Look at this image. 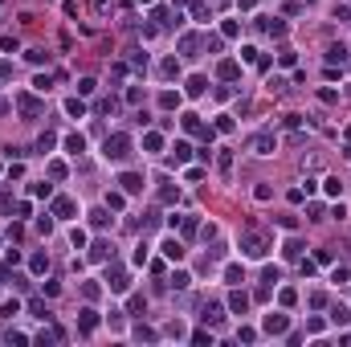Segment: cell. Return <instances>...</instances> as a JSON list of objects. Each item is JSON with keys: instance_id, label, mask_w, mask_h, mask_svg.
I'll return each mask as SVG.
<instances>
[{"instance_id": "cell-42", "label": "cell", "mask_w": 351, "mask_h": 347, "mask_svg": "<svg viewBox=\"0 0 351 347\" xmlns=\"http://www.w3.org/2000/svg\"><path fill=\"white\" fill-rule=\"evenodd\" d=\"M13 74V66H9V61H0V78H9Z\"/></svg>"}, {"instance_id": "cell-19", "label": "cell", "mask_w": 351, "mask_h": 347, "mask_svg": "<svg viewBox=\"0 0 351 347\" xmlns=\"http://www.w3.org/2000/svg\"><path fill=\"white\" fill-rule=\"evenodd\" d=\"M127 204V192H106V208H123Z\"/></svg>"}, {"instance_id": "cell-40", "label": "cell", "mask_w": 351, "mask_h": 347, "mask_svg": "<svg viewBox=\"0 0 351 347\" xmlns=\"http://www.w3.org/2000/svg\"><path fill=\"white\" fill-rule=\"evenodd\" d=\"M225 278H229V282H241L245 274H241V266H229V270H225Z\"/></svg>"}, {"instance_id": "cell-6", "label": "cell", "mask_w": 351, "mask_h": 347, "mask_svg": "<svg viewBox=\"0 0 351 347\" xmlns=\"http://www.w3.org/2000/svg\"><path fill=\"white\" fill-rule=\"evenodd\" d=\"M119 184H123V192H127V196L143 192V176H135V172H123V180H119Z\"/></svg>"}, {"instance_id": "cell-25", "label": "cell", "mask_w": 351, "mask_h": 347, "mask_svg": "<svg viewBox=\"0 0 351 347\" xmlns=\"http://www.w3.org/2000/svg\"><path fill=\"white\" fill-rule=\"evenodd\" d=\"M49 270V258L45 254H33V274H45Z\"/></svg>"}, {"instance_id": "cell-5", "label": "cell", "mask_w": 351, "mask_h": 347, "mask_svg": "<svg viewBox=\"0 0 351 347\" xmlns=\"http://www.w3.org/2000/svg\"><path fill=\"white\" fill-rule=\"evenodd\" d=\"M249 151H253V155H270V151H274V135H253V139H249Z\"/></svg>"}, {"instance_id": "cell-31", "label": "cell", "mask_w": 351, "mask_h": 347, "mask_svg": "<svg viewBox=\"0 0 351 347\" xmlns=\"http://www.w3.org/2000/svg\"><path fill=\"white\" fill-rule=\"evenodd\" d=\"M82 298L94 302V298H98V286H94V282H86V286H82Z\"/></svg>"}, {"instance_id": "cell-3", "label": "cell", "mask_w": 351, "mask_h": 347, "mask_svg": "<svg viewBox=\"0 0 351 347\" xmlns=\"http://www.w3.org/2000/svg\"><path fill=\"white\" fill-rule=\"evenodd\" d=\"M106 282H110V290H114V294H123L127 286H131V278H127V270H119V266H114V270H106Z\"/></svg>"}, {"instance_id": "cell-10", "label": "cell", "mask_w": 351, "mask_h": 347, "mask_svg": "<svg viewBox=\"0 0 351 347\" xmlns=\"http://www.w3.org/2000/svg\"><path fill=\"white\" fill-rule=\"evenodd\" d=\"M94 327H98V314H94V310H90V306H86V310H82V314H78V331H82V335H90V331H94Z\"/></svg>"}, {"instance_id": "cell-43", "label": "cell", "mask_w": 351, "mask_h": 347, "mask_svg": "<svg viewBox=\"0 0 351 347\" xmlns=\"http://www.w3.org/2000/svg\"><path fill=\"white\" fill-rule=\"evenodd\" d=\"M139 5H151V0H139Z\"/></svg>"}, {"instance_id": "cell-9", "label": "cell", "mask_w": 351, "mask_h": 347, "mask_svg": "<svg viewBox=\"0 0 351 347\" xmlns=\"http://www.w3.org/2000/svg\"><path fill=\"white\" fill-rule=\"evenodd\" d=\"M266 335H286V314H266Z\"/></svg>"}, {"instance_id": "cell-23", "label": "cell", "mask_w": 351, "mask_h": 347, "mask_svg": "<svg viewBox=\"0 0 351 347\" xmlns=\"http://www.w3.org/2000/svg\"><path fill=\"white\" fill-rule=\"evenodd\" d=\"M106 220H110V216H106L102 208H98V212H90V225H94V229H106Z\"/></svg>"}, {"instance_id": "cell-13", "label": "cell", "mask_w": 351, "mask_h": 347, "mask_svg": "<svg viewBox=\"0 0 351 347\" xmlns=\"http://www.w3.org/2000/svg\"><path fill=\"white\" fill-rule=\"evenodd\" d=\"M159 249H164V258H168V262H180V258H184V245H180L176 237H168V241L159 245Z\"/></svg>"}, {"instance_id": "cell-26", "label": "cell", "mask_w": 351, "mask_h": 347, "mask_svg": "<svg viewBox=\"0 0 351 347\" xmlns=\"http://www.w3.org/2000/svg\"><path fill=\"white\" fill-rule=\"evenodd\" d=\"M220 78H237V61H220Z\"/></svg>"}, {"instance_id": "cell-38", "label": "cell", "mask_w": 351, "mask_h": 347, "mask_svg": "<svg viewBox=\"0 0 351 347\" xmlns=\"http://www.w3.org/2000/svg\"><path fill=\"white\" fill-rule=\"evenodd\" d=\"M98 110H102V114H114V110H119V102H114V98H106V102H98Z\"/></svg>"}, {"instance_id": "cell-15", "label": "cell", "mask_w": 351, "mask_h": 347, "mask_svg": "<svg viewBox=\"0 0 351 347\" xmlns=\"http://www.w3.org/2000/svg\"><path fill=\"white\" fill-rule=\"evenodd\" d=\"M188 155H192V147H188V143H176V151L168 155V164H188Z\"/></svg>"}, {"instance_id": "cell-34", "label": "cell", "mask_w": 351, "mask_h": 347, "mask_svg": "<svg viewBox=\"0 0 351 347\" xmlns=\"http://www.w3.org/2000/svg\"><path fill=\"white\" fill-rule=\"evenodd\" d=\"M49 176H53V180H61V176H66V164L53 160V164H49Z\"/></svg>"}, {"instance_id": "cell-27", "label": "cell", "mask_w": 351, "mask_h": 347, "mask_svg": "<svg viewBox=\"0 0 351 347\" xmlns=\"http://www.w3.org/2000/svg\"><path fill=\"white\" fill-rule=\"evenodd\" d=\"M286 258H290V262L302 258V245H298V241H286Z\"/></svg>"}, {"instance_id": "cell-18", "label": "cell", "mask_w": 351, "mask_h": 347, "mask_svg": "<svg viewBox=\"0 0 351 347\" xmlns=\"http://www.w3.org/2000/svg\"><path fill=\"white\" fill-rule=\"evenodd\" d=\"M159 106H168V110H172V106H180V94H172V90H164V94H159Z\"/></svg>"}, {"instance_id": "cell-28", "label": "cell", "mask_w": 351, "mask_h": 347, "mask_svg": "<svg viewBox=\"0 0 351 347\" xmlns=\"http://www.w3.org/2000/svg\"><path fill=\"white\" fill-rule=\"evenodd\" d=\"M343 57H347L343 45H331V49H327V61H343Z\"/></svg>"}, {"instance_id": "cell-44", "label": "cell", "mask_w": 351, "mask_h": 347, "mask_svg": "<svg viewBox=\"0 0 351 347\" xmlns=\"http://www.w3.org/2000/svg\"><path fill=\"white\" fill-rule=\"evenodd\" d=\"M347 160H351V147H347Z\"/></svg>"}, {"instance_id": "cell-39", "label": "cell", "mask_w": 351, "mask_h": 347, "mask_svg": "<svg viewBox=\"0 0 351 347\" xmlns=\"http://www.w3.org/2000/svg\"><path fill=\"white\" fill-rule=\"evenodd\" d=\"M70 241H74V249H82V245H86V233H82V229H74V233H70Z\"/></svg>"}, {"instance_id": "cell-22", "label": "cell", "mask_w": 351, "mask_h": 347, "mask_svg": "<svg viewBox=\"0 0 351 347\" xmlns=\"http://www.w3.org/2000/svg\"><path fill=\"white\" fill-rule=\"evenodd\" d=\"M143 147H147V151H159V147H164V139L151 131V135H143Z\"/></svg>"}, {"instance_id": "cell-2", "label": "cell", "mask_w": 351, "mask_h": 347, "mask_svg": "<svg viewBox=\"0 0 351 347\" xmlns=\"http://www.w3.org/2000/svg\"><path fill=\"white\" fill-rule=\"evenodd\" d=\"M266 249H270V245H266L262 233H241V254H245V258H266Z\"/></svg>"}, {"instance_id": "cell-33", "label": "cell", "mask_w": 351, "mask_h": 347, "mask_svg": "<svg viewBox=\"0 0 351 347\" xmlns=\"http://www.w3.org/2000/svg\"><path fill=\"white\" fill-rule=\"evenodd\" d=\"M164 74H168V78H176V74H180V61H176V57H168V61H164Z\"/></svg>"}, {"instance_id": "cell-12", "label": "cell", "mask_w": 351, "mask_h": 347, "mask_svg": "<svg viewBox=\"0 0 351 347\" xmlns=\"http://www.w3.org/2000/svg\"><path fill=\"white\" fill-rule=\"evenodd\" d=\"M53 216L70 220V216H74V200H70V196H57V200H53Z\"/></svg>"}, {"instance_id": "cell-17", "label": "cell", "mask_w": 351, "mask_h": 347, "mask_svg": "<svg viewBox=\"0 0 351 347\" xmlns=\"http://www.w3.org/2000/svg\"><path fill=\"white\" fill-rule=\"evenodd\" d=\"M180 49H184V57H196L200 41H196V37H184V41H180Z\"/></svg>"}, {"instance_id": "cell-30", "label": "cell", "mask_w": 351, "mask_h": 347, "mask_svg": "<svg viewBox=\"0 0 351 347\" xmlns=\"http://www.w3.org/2000/svg\"><path fill=\"white\" fill-rule=\"evenodd\" d=\"M192 343H196V347H212V335H208V331H196Z\"/></svg>"}, {"instance_id": "cell-7", "label": "cell", "mask_w": 351, "mask_h": 347, "mask_svg": "<svg viewBox=\"0 0 351 347\" xmlns=\"http://www.w3.org/2000/svg\"><path fill=\"white\" fill-rule=\"evenodd\" d=\"M110 258H114L110 241H94V245H90V262H110Z\"/></svg>"}, {"instance_id": "cell-21", "label": "cell", "mask_w": 351, "mask_h": 347, "mask_svg": "<svg viewBox=\"0 0 351 347\" xmlns=\"http://www.w3.org/2000/svg\"><path fill=\"white\" fill-rule=\"evenodd\" d=\"M188 282H192V278H188L184 270H176V274H172V290H184V286H188Z\"/></svg>"}, {"instance_id": "cell-1", "label": "cell", "mask_w": 351, "mask_h": 347, "mask_svg": "<svg viewBox=\"0 0 351 347\" xmlns=\"http://www.w3.org/2000/svg\"><path fill=\"white\" fill-rule=\"evenodd\" d=\"M102 155H106V160H114V164H123L127 155H131V135H123V131L106 135V147H102Z\"/></svg>"}, {"instance_id": "cell-11", "label": "cell", "mask_w": 351, "mask_h": 347, "mask_svg": "<svg viewBox=\"0 0 351 347\" xmlns=\"http://www.w3.org/2000/svg\"><path fill=\"white\" fill-rule=\"evenodd\" d=\"M229 310H233V314H245V310H249V294H245V290H233V294H229Z\"/></svg>"}, {"instance_id": "cell-35", "label": "cell", "mask_w": 351, "mask_h": 347, "mask_svg": "<svg viewBox=\"0 0 351 347\" xmlns=\"http://www.w3.org/2000/svg\"><path fill=\"white\" fill-rule=\"evenodd\" d=\"M192 13H196V21H212V9H208V5H196Z\"/></svg>"}, {"instance_id": "cell-24", "label": "cell", "mask_w": 351, "mask_h": 347, "mask_svg": "<svg viewBox=\"0 0 351 347\" xmlns=\"http://www.w3.org/2000/svg\"><path fill=\"white\" fill-rule=\"evenodd\" d=\"M66 110H70L74 119H82V114H86V102H78V98H70V102H66Z\"/></svg>"}, {"instance_id": "cell-37", "label": "cell", "mask_w": 351, "mask_h": 347, "mask_svg": "<svg viewBox=\"0 0 351 347\" xmlns=\"http://www.w3.org/2000/svg\"><path fill=\"white\" fill-rule=\"evenodd\" d=\"M94 86H98V82H94V78H82V82H78V94H90Z\"/></svg>"}, {"instance_id": "cell-32", "label": "cell", "mask_w": 351, "mask_h": 347, "mask_svg": "<svg viewBox=\"0 0 351 347\" xmlns=\"http://www.w3.org/2000/svg\"><path fill=\"white\" fill-rule=\"evenodd\" d=\"M347 319H351V314H347V310H343V306H335V310H331V323H339V327H343V323H347Z\"/></svg>"}, {"instance_id": "cell-36", "label": "cell", "mask_w": 351, "mask_h": 347, "mask_svg": "<svg viewBox=\"0 0 351 347\" xmlns=\"http://www.w3.org/2000/svg\"><path fill=\"white\" fill-rule=\"evenodd\" d=\"M17 310H21V302L13 298V302H5V319H17Z\"/></svg>"}, {"instance_id": "cell-16", "label": "cell", "mask_w": 351, "mask_h": 347, "mask_svg": "<svg viewBox=\"0 0 351 347\" xmlns=\"http://www.w3.org/2000/svg\"><path fill=\"white\" fill-rule=\"evenodd\" d=\"M262 29H266V33H274V37H282V29H286V25H282L278 17H262Z\"/></svg>"}, {"instance_id": "cell-14", "label": "cell", "mask_w": 351, "mask_h": 347, "mask_svg": "<svg viewBox=\"0 0 351 347\" xmlns=\"http://www.w3.org/2000/svg\"><path fill=\"white\" fill-rule=\"evenodd\" d=\"M66 151H70V155H82V151H86V135H78V131L66 135Z\"/></svg>"}, {"instance_id": "cell-20", "label": "cell", "mask_w": 351, "mask_h": 347, "mask_svg": "<svg viewBox=\"0 0 351 347\" xmlns=\"http://www.w3.org/2000/svg\"><path fill=\"white\" fill-rule=\"evenodd\" d=\"M204 86H208L204 78H188V94H192V98H196V94H204Z\"/></svg>"}, {"instance_id": "cell-4", "label": "cell", "mask_w": 351, "mask_h": 347, "mask_svg": "<svg viewBox=\"0 0 351 347\" xmlns=\"http://www.w3.org/2000/svg\"><path fill=\"white\" fill-rule=\"evenodd\" d=\"M17 106H21V114H25V119H37V114H41V102L33 98V94H21Z\"/></svg>"}, {"instance_id": "cell-8", "label": "cell", "mask_w": 351, "mask_h": 347, "mask_svg": "<svg viewBox=\"0 0 351 347\" xmlns=\"http://www.w3.org/2000/svg\"><path fill=\"white\" fill-rule=\"evenodd\" d=\"M200 319H204L208 327H216L220 319H225V310H220V302H204V310H200Z\"/></svg>"}, {"instance_id": "cell-29", "label": "cell", "mask_w": 351, "mask_h": 347, "mask_svg": "<svg viewBox=\"0 0 351 347\" xmlns=\"http://www.w3.org/2000/svg\"><path fill=\"white\" fill-rule=\"evenodd\" d=\"M53 143H57V139H53V135H49V131H45V135H41V139H37V151H41V155H45V151H49V147H53Z\"/></svg>"}, {"instance_id": "cell-41", "label": "cell", "mask_w": 351, "mask_h": 347, "mask_svg": "<svg viewBox=\"0 0 351 347\" xmlns=\"http://www.w3.org/2000/svg\"><path fill=\"white\" fill-rule=\"evenodd\" d=\"M94 9H98V13L106 17V13H110V0H94Z\"/></svg>"}]
</instances>
